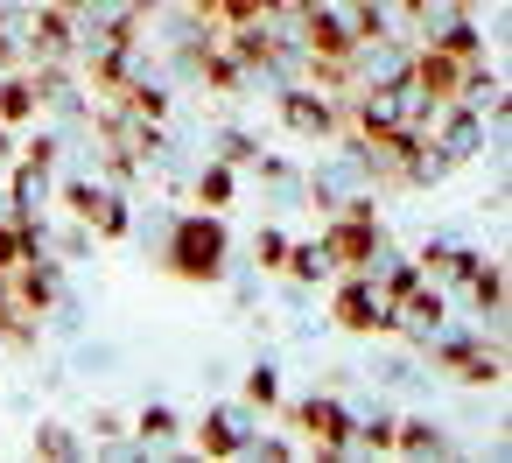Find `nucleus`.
Segmentation results:
<instances>
[{
	"label": "nucleus",
	"mask_w": 512,
	"mask_h": 463,
	"mask_svg": "<svg viewBox=\"0 0 512 463\" xmlns=\"http://www.w3.org/2000/svg\"><path fill=\"white\" fill-rule=\"evenodd\" d=\"M225 253H232V239H225V218H218V211H183V218H169L162 260H169L183 281H218V274H225Z\"/></svg>",
	"instance_id": "obj_1"
},
{
	"label": "nucleus",
	"mask_w": 512,
	"mask_h": 463,
	"mask_svg": "<svg viewBox=\"0 0 512 463\" xmlns=\"http://www.w3.org/2000/svg\"><path fill=\"white\" fill-rule=\"evenodd\" d=\"M64 204L78 211V225L92 232V239H127L134 232V211H127V190L106 176V169H78L71 183H64Z\"/></svg>",
	"instance_id": "obj_2"
},
{
	"label": "nucleus",
	"mask_w": 512,
	"mask_h": 463,
	"mask_svg": "<svg viewBox=\"0 0 512 463\" xmlns=\"http://www.w3.org/2000/svg\"><path fill=\"white\" fill-rule=\"evenodd\" d=\"M302 435H309V449L316 456H337L344 449V435H351V407H344V393H309V400H295V414H288Z\"/></svg>",
	"instance_id": "obj_3"
},
{
	"label": "nucleus",
	"mask_w": 512,
	"mask_h": 463,
	"mask_svg": "<svg viewBox=\"0 0 512 463\" xmlns=\"http://www.w3.org/2000/svg\"><path fill=\"white\" fill-rule=\"evenodd\" d=\"M330 316H337L344 330H358V337H386V288H379L372 274H351V281H337Z\"/></svg>",
	"instance_id": "obj_4"
},
{
	"label": "nucleus",
	"mask_w": 512,
	"mask_h": 463,
	"mask_svg": "<svg viewBox=\"0 0 512 463\" xmlns=\"http://www.w3.org/2000/svg\"><path fill=\"white\" fill-rule=\"evenodd\" d=\"M197 449L204 456H246L253 449V407H211L197 421Z\"/></svg>",
	"instance_id": "obj_5"
},
{
	"label": "nucleus",
	"mask_w": 512,
	"mask_h": 463,
	"mask_svg": "<svg viewBox=\"0 0 512 463\" xmlns=\"http://www.w3.org/2000/svg\"><path fill=\"white\" fill-rule=\"evenodd\" d=\"M393 456H449V435H442V421H428V414H407V421H393V442H386Z\"/></svg>",
	"instance_id": "obj_6"
},
{
	"label": "nucleus",
	"mask_w": 512,
	"mask_h": 463,
	"mask_svg": "<svg viewBox=\"0 0 512 463\" xmlns=\"http://www.w3.org/2000/svg\"><path fill=\"white\" fill-rule=\"evenodd\" d=\"M281 267H288L302 288H316V281H330V274H337V260H330V246H323V239H302V246H288V260H281Z\"/></svg>",
	"instance_id": "obj_7"
},
{
	"label": "nucleus",
	"mask_w": 512,
	"mask_h": 463,
	"mask_svg": "<svg viewBox=\"0 0 512 463\" xmlns=\"http://www.w3.org/2000/svg\"><path fill=\"white\" fill-rule=\"evenodd\" d=\"M176 428H183V421H176V407H169V400H148V407L134 414L141 449H169V442H176Z\"/></svg>",
	"instance_id": "obj_8"
},
{
	"label": "nucleus",
	"mask_w": 512,
	"mask_h": 463,
	"mask_svg": "<svg viewBox=\"0 0 512 463\" xmlns=\"http://www.w3.org/2000/svg\"><path fill=\"white\" fill-rule=\"evenodd\" d=\"M232 190H239V176H232V162H218V155H211V162L197 169V204H211V211H225V204H232Z\"/></svg>",
	"instance_id": "obj_9"
},
{
	"label": "nucleus",
	"mask_w": 512,
	"mask_h": 463,
	"mask_svg": "<svg viewBox=\"0 0 512 463\" xmlns=\"http://www.w3.org/2000/svg\"><path fill=\"white\" fill-rule=\"evenodd\" d=\"M29 449H36V456H57V463H78V456H92V442H78V435H71V428H57V421H43Z\"/></svg>",
	"instance_id": "obj_10"
},
{
	"label": "nucleus",
	"mask_w": 512,
	"mask_h": 463,
	"mask_svg": "<svg viewBox=\"0 0 512 463\" xmlns=\"http://www.w3.org/2000/svg\"><path fill=\"white\" fill-rule=\"evenodd\" d=\"M274 400H281V372H274V358H260L246 379V407H274Z\"/></svg>",
	"instance_id": "obj_11"
},
{
	"label": "nucleus",
	"mask_w": 512,
	"mask_h": 463,
	"mask_svg": "<svg viewBox=\"0 0 512 463\" xmlns=\"http://www.w3.org/2000/svg\"><path fill=\"white\" fill-rule=\"evenodd\" d=\"M281 260H288V232H281V225H267V232L253 239V267H260V274H274Z\"/></svg>",
	"instance_id": "obj_12"
},
{
	"label": "nucleus",
	"mask_w": 512,
	"mask_h": 463,
	"mask_svg": "<svg viewBox=\"0 0 512 463\" xmlns=\"http://www.w3.org/2000/svg\"><path fill=\"white\" fill-rule=\"evenodd\" d=\"M211 155H218V162H232V169H239V162H253V134H239V127H225V134H218V148H211Z\"/></svg>",
	"instance_id": "obj_13"
},
{
	"label": "nucleus",
	"mask_w": 512,
	"mask_h": 463,
	"mask_svg": "<svg viewBox=\"0 0 512 463\" xmlns=\"http://www.w3.org/2000/svg\"><path fill=\"white\" fill-rule=\"evenodd\" d=\"M92 428H99V442H120V435H127V421H120V414H99Z\"/></svg>",
	"instance_id": "obj_14"
}]
</instances>
